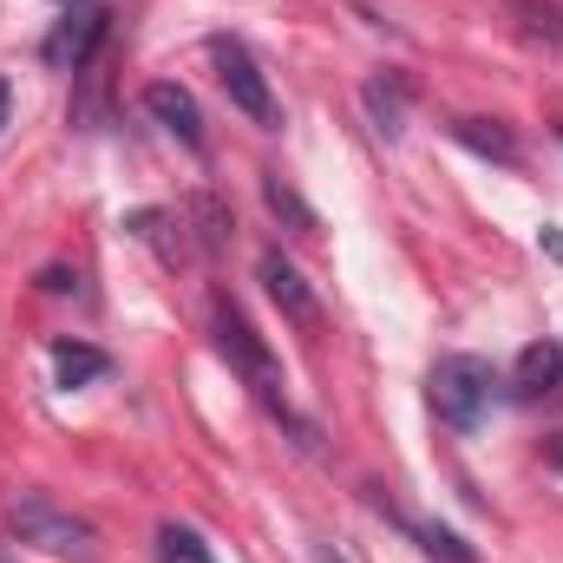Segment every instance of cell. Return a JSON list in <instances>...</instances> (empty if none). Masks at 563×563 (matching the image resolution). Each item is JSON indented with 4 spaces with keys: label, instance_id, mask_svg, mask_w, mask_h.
Returning a JSON list of instances; mask_svg holds the SVG:
<instances>
[{
    "label": "cell",
    "instance_id": "6da1fadb",
    "mask_svg": "<svg viewBox=\"0 0 563 563\" xmlns=\"http://www.w3.org/2000/svg\"><path fill=\"white\" fill-rule=\"evenodd\" d=\"M210 321H217V347H223V361L256 387V400L276 413V420H288L301 439H314L308 432V420H295V407H288V394H282V374H276V361H269V347H263V334L250 328V314L230 301V295H217V308H210Z\"/></svg>",
    "mask_w": 563,
    "mask_h": 563
},
{
    "label": "cell",
    "instance_id": "7a4b0ae2",
    "mask_svg": "<svg viewBox=\"0 0 563 563\" xmlns=\"http://www.w3.org/2000/svg\"><path fill=\"white\" fill-rule=\"evenodd\" d=\"M7 525H13L20 544H33V551H46V558H73V563L99 558V531H92L79 511L53 505L46 492H20V498H7Z\"/></svg>",
    "mask_w": 563,
    "mask_h": 563
},
{
    "label": "cell",
    "instance_id": "3957f363",
    "mask_svg": "<svg viewBox=\"0 0 563 563\" xmlns=\"http://www.w3.org/2000/svg\"><path fill=\"white\" fill-rule=\"evenodd\" d=\"M426 394H432V413H439V420L459 426V432H472V426L492 413V400H498V374H492V361H478V354H445V361L432 367Z\"/></svg>",
    "mask_w": 563,
    "mask_h": 563
},
{
    "label": "cell",
    "instance_id": "277c9868",
    "mask_svg": "<svg viewBox=\"0 0 563 563\" xmlns=\"http://www.w3.org/2000/svg\"><path fill=\"white\" fill-rule=\"evenodd\" d=\"M210 66H217V79H223V92H230V106H236L243 119H256V125H276V92H269V79H263L256 53H250L243 40L217 33V40H210Z\"/></svg>",
    "mask_w": 563,
    "mask_h": 563
},
{
    "label": "cell",
    "instance_id": "5b68a950",
    "mask_svg": "<svg viewBox=\"0 0 563 563\" xmlns=\"http://www.w3.org/2000/svg\"><path fill=\"white\" fill-rule=\"evenodd\" d=\"M106 33H112V13H106V7H86V0H73V7L59 13V26L46 33V46H40V53H46V66H53V73H86Z\"/></svg>",
    "mask_w": 563,
    "mask_h": 563
},
{
    "label": "cell",
    "instance_id": "8992f818",
    "mask_svg": "<svg viewBox=\"0 0 563 563\" xmlns=\"http://www.w3.org/2000/svg\"><path fill=\"white\" fill-rule=\"evenodd\" d=\"M256 276H263L269 301H276V308L288 314V321H295V328H321V301H314V288H308V276H301V269H295L282 250H263Z\"/></svg>",
    "mask_w": 563,
    "mask_h": 563
},
{
    "label": "cell",
    "instance_id": "52a82bcc",
    "mask_svg": "<svg viewBox=\"0 0 563 563\" xmlns=\"http://www.w3.org/2000/svg\"><path fill=\"white\" fill-rule=\"evenodd\" d=\"M144 112L170 132V139L184 144V151H203V112H197V99L177 86V79H157V86H144Z\"/></svg>",
    "mask_w": 563,
    "mask_h": 563
},
{
    "label": "cell",
    "instance_id": "ba28073f",
    "mask_svg": "<svg viewBox=\"0 0 563 563\" xmlns=\"http://www.w3.org/2000/svg\"><path fill=\"white\" fill-rule=\"evenodd\" d=\"M558 387H563V347L558 341H531L518 354V367H511V394L518 400H551Z\"/></svg>",
    "mask_w": 563,
    "mask_h": 563
},
{
    "label": "cell",
    "instance_id": "9c48e42d",
    "mask_svg": "<svg viewBox=\"0 0 563 563\" xmlns=\"http://www.w3.org/2000/svg\"><path fill=\"white\" fill-rule=\"evenodd\" d=\"M184 223H197V250H203V256L230 250V236H236V217H230V203H223V197H210V190H197V197L184 203Z\"/></svg>",
    "mask_w": 563,
    "mask_h": 563
},
{
    "label": "cell",
    "instance_id": "30bf717a",
    "mask_svg": "<svg viewBox=\"0 0 563 563\" xmlns=\"http://www.w3.org/2000/svg\"><path fill=\"white\" fill-rule=\"evenodd\" d=\"M125 230H132V236H144V243H157V250H164L170 263L197 256V243L184 236L190 223H184V217H170V210H132V217H125Z\"/></svg>",
    "mask_w": 563,
    "mask_h": 563
},
{
    "label": "cell",
    "instance_id": "8fae6325",
    "mask_svg": "<svg viewBox=\"0 0 563 563\" xmlns=\"http://www.w3.org/2000/svg\"><path fill=\"white\" fill-rule=\"evenodd\" d=\"M407 79L400 73H387V79H367V112H374V132L380 139H400L407 132Z\"/></svg>",
    "mask_w": 563,
    "mask_h": 563
},
{
    "label": "cell",
    "instance_id": "7c38bea8",
    "mask_svg": "<svg viewBox=\"0 0 563 563\" xmlns=\"http://www.w3.org/2000/svg\"><path fill=\"white\" fill-rule=\"evenodd\" d=\"M112 361L99 354V347H86V341H53V374H59V387H86V380H99Z\"/></svg>",
    "mask_w": 563,
    "mask_h": 563
},
{
    "label": "cell",
    "instance_id": "4fadbf2b",
    "mask_svg": "<svg viewBox=\"0 0 563 563\" xmlns=\"http://www.w3.org/2000/svg\"><path fill=\"white\" fill-rule=\"evenodd\" d=\"M263 203H269V217H276V223H288V236H314V210L295 197V184H282V170L263 177Z\"/></svg>",
    "mask_w": 563,
    "mask_h": 563
},
{
    "label": "cell",
    "instance_id": "5bb4252c",
    "mask_svg": "<svg viewBox=\"0 0 563 563\" xmlns=\"http://www.w3.org/2000/svg\"><path fill=\"white\" fill-rule=\"evenodd\" d=\"M452 139L472 144L478 157H498V164H518V139L505 132V125H492V119H459L452 125Z\"/></svg>",
    "mask_w": 563,
    "mask_h": 563
},
{
    "label": "cell",
    "instance_id": "9a60e30c",
    "mask_svg": "<svg viewBox=\"0 0 563 563\" xmlns=\"http://www.w3.org/2000/svg\"><path fill=\"white\" fill-rule=\"evenodd\" d=\"M394 525H400L407 538H420L426 558H439V563H478V558H472V544H465V538H452L445 525H420V518H400V511H394Z\"/></svg>",
    "mask_w": 563,
    "mask_h": 563
},
{
    "label": "cell",
    "instance_id": "2e32d148",
    "mask_svg": "<svg viewBox=\"0 0 563 563\" xmlns=\"http://www.w3.org/2000/svg\"><path fill=\"white\" fill-rule=\"evenodd\" d=\"M511 13H518V26H525L531 40L563 46V7H558V0H511Z\"/></svg>",
    "mask_w": 563,
    "mask_h": 563
},
{
    "label": "cell",
    "instance_id": "e0dca14e",
    "mask_svg": "<svg viewBox=\"0 0 563 563\" xmlns=\"http://www.w3.org/2000/svg\"><path fill=\"white\" fill-rule=\"evenodd\" d=\"M157 563H217L190 525H157Z\"/></svg>",
    "mask_w": 563,
    "mask_h": 563
},
{
    "label": "cell",
    "instance_id": "ac0fdd59",
    "mask_svg": "<svg viewBox=\"0 0 563 563\" xmlns=\"http://www.w3.org/2000/svg\"><path fill=\"white\" fill-rule=\"evenodd\" d=\"M544 459H551V465H558V472H563V432H558V439H551V445H544Z\"/></svg>",
    "mask_w": 563,
    "mask_h": 563
},
{
    "label": "cell",
    "instance_id": "d6986e66",
    "mask_svg": "<svg viewBox=\"0 0 563 563\" xmlns=\"http://www.w3.org/2000/svg\"><path fill=\"white\" fill-rule=\"evenodd\" d=\"M544 250H551V256L563 263V236H558V230H544Z\"/></svg>",
    "mask_w": 563,
    "mask_h": 563
},
{
    "label": "cell",
    "instance_id": "ffe728a7",
    "mask_svg": "<svg viewBox=\"0 0 563 563\" xmlns=\"http://www.w3.org/2000/svg\"><path fill=\"white\" fill-rule=\"evenodd\" d=\"M314 563H347V558H341L334 544H321V551H314Z\"/></svg>",
    "mask_w": 563,
    "mask_h": 563
},
{
    "label": "cell",
    "instance_id": "44dd1931",
    "mask_svg": "<svg viewBox=\"0 0 563 563\" xmlns=\"http://www.w3.org/2000/svg\"><path fill=\"white\" fill-rule=\"evenodd\" d=\"M0 125H7V79H0Z\"/></svg>",
    "mask_w": 563,
    "mask_h": 563
}]
</instances>
